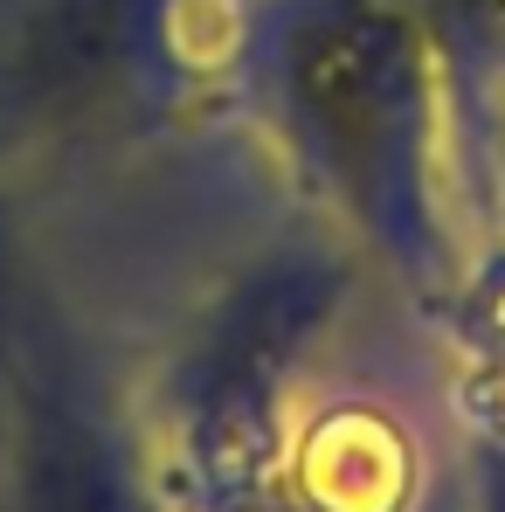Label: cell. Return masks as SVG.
I'll return each mask as SVG.
<instances>
[{"label": "cell", "instance_id": "6da1fadb", "mask_svg": "<svg viewBox=\"0 0 505 512\" xmlns=\"http://www.w3.org/2000/svg\"><path fill=\"white\" fill-rule=\"evenodd\" d=\"M229 111L409 298H450V42L422 0H250Z\"/></svg>", "mask_w": 505, "mask_h": 512}, {"label": "cell", "instance_id": "7a4b0ae2", "mask_svg": "<svg viewBox=\"0 0 505 512\" xmlns=\"http://www.w3.org/2000/svg\"><path fill=\"white\" fill-rule=\"evenodd\" d=\"M250 0H0V160L180 132L236 97Z\"/></svg>", "mask_w": 505, "mask_h": 512}, {"label": "cell", "instance_id": "3957f363", "mask_svg": "<svg viewBox=\"0 0 505 512\" xmlns=\"http://www.w3.org/2000/svg\"><path fill=\"white\" fill-rule=\"evenodd\" d=\"M353 298V256L291 236L263 250L167 346L153 409L180 485L201 512H236L284 457V395Z\"/></svg>", "mask_w": 505, "mask_h": 512}, {"label": "cell", "instance_id": "277c9868", "mask_svg": "<svg viewBox=\"0 0 505 512\" xmlns=\"http://www.w3.org/2000/svg\"><path fill=\"white\" fill-rule=\"evenodd\" d=\"M492 167H499V201H505V97H499V118H492Z\"/></svg>", "mask_w": 505, "mask_h": 512}]
</instances>
